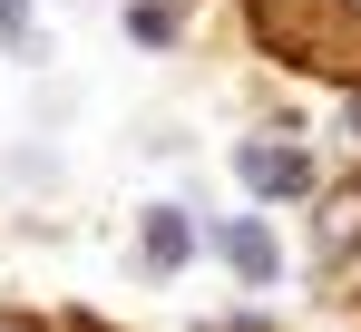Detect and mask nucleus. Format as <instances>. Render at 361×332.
<instances>
[{"instance_id":"f257e3e1","label":"nucleus","mask_w":361,"mask_h":332,"mask_svg":"<svg viewBox=\"0 0 361 332\" xmlns=\"http://www.w3.org/2000/svg\"><path fill=\"white\" fill-rule=\"evenodd\" d=\"M244 20L264 30V49L293 59V69H332V78H361V10L342 0H244Z\"/></svg>"},{"instance_id":"f03ea898","label":"nucleus","mask_w":361,"mask_h":332,"mask_svg":"<svg viewBox=\"0 0 361 332\" xmlns=\"http://www.w3.org/2000/svg\"><path fill=\"white\" fill-rule=\"evenodd\" d=\"M235 176H244V196H254L264 215H274V206H312V196H322L312 157L293 147V127H283V137H244V147H235Z\"/></svg>"},{"instance_id":"7ed1b4c3","label":"nucleus","mask_w":361,"mask_h":332,"mask_svg":"<svg viewBox=\"0 0 361 332\" xmlns=\"http://www.w3.org/2000/svg\"><path fill=\"white\" fill-rule=\"evenodd\" d=\"M195 254H205L195 206H185V196H147V206H137V274H147V283H176Z\"/></svg>"},{"instance_id":"20e7f679","label":"nucleus","mask_w":361,"mask_h":332,"mask_svg":"<svg viewBox=\"0 0 361 332\" xmlns=\"http://www.w3.org/2000/svg\"><path fill=\"white\" fill-rule=\"evenodd\" d=\"M195 225H205V254H225L235 283H254V293L283 283V235H274L264 215H195Z\"/></svg>"},{"instance_id":"39448f33","label":"nucleus","mask_w":361,"mask_h":332,"mask_svg":"<svg viewBox=\"0 0 361 332\" xmlns=\"http://www.w3.org/2000/svg\"><path fill=\"white\" fill-rule=\"evenodd\" d=\"M361 254V176L342 196H312V264H352Z\"/></svg>"},{"instance_id":"423d86ee","label":"nucleus","mask_w":361,"mask_h":332,"mask_svg":"<svg viewBox=\"0 0 361 332\" xmlns=\"http://www.w3.org/2000/svg\"><path fill=\"white\" fill-rule=\"evenodd\" d=\"M118 30L137 49H176L185 40V0H118Z\"/></svg>"},{"instance_id":"0eeeda50","label":"nucleus","mask_w":361,"mask_h":332,"mask_svg":"<svg viewBox=\"0 0 361 332\" xmlns=\"http://www.w3.org/2000/svg\"><path fill=\"white\" fill-rule=\"evenodd\" d=\"M0 49L20 59V69H39V59H49V30H39V0H0Z\"/></svg>"},{"instance_id":"6e6552de","label":"nucleus","mask_w":361,"mask_h":332,"mask_svg":"<svg viewBox=\"0 0 361 332\" xmlns=\"http://www.w3.org/2000/svg\"><path fill=\"white\" fill-rule=\"evenodd\" d=\"M342 137H352V157H361V78H352V98H342Z\"/></svg>"}]
</instances>
